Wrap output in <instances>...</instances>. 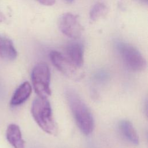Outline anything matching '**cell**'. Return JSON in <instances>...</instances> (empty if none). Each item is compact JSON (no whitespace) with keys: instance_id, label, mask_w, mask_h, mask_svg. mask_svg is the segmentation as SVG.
I'll return each mask as SVG.
<instances>
[{"instance_id":"6da1fadb","label":"cell","mask_w":148,"mask_h":148,"mask_svg":"<svg viewBox=\"0 0 148 148\" xmlns=\"http://www.w3.org/2000/svg\"><path fill=\"white\" fill-rule=\"evenodd\" d=\"M65 95L79 128L84 135H90L94 128V120L90 110L74 90L68 88Z\"/></svg>"},{"instance_id":"7a4b0ae2","label":"cell","mask_w":148,"mask_h":148,"mask_svg":"<svg viewBox=\"0 0 148 148\" xmlns=\"http://www.w3.org/2000/svg\"><path fill=\"white\" fill-rule=\"evenodd\" d=\"M31 114L36 124L43 131L50 135L57 134V125L47 98L39 97L35 99L32 103Z\"/></svg>"},{"instance_id":"3957f363","label":"cell","mask_w":148,"mask_h":148,"mask_svg":"<svg viewBox=\"0 0 148 148\" xmlns=\"http://www.w3.org/2000/svg\"><path fill=\"white\" fill-rule=\"evenodd\" d=\"M31 80L34 89L39 98H47L51 95L50 71L46 63L39 62L34 67Z\"/></svg>"},{"instance_id":"277c9868","label":"cell","mask_w":148,"mask_h":148,"mask_svg":"<svg viewBox=\"0 0 148 148\" xmlns=\"http://www.w3.org/2000/svg\"><path fill=\"white\" fill-rule=\"evenodd\" d=\"M116 47L122 60L129 68L136 72L145 69L146 60L136 47L123 42H118Z\"/></svg>"},{"instance_id":"5b68a950","label":"cell","mask_w":148,"mask_h":148,"mask_svg":"<svg viewBox=\"0 0 148 148\" xmlns=\"http://www.w3.org/2000/svg\"><path fill=\"white\" fill-rule=\"evenodd\" d=\"M50 58L53 65L64 75L69 78L78 80L83 77V74L66 56L57 51L50 53Z\"/></svg>"},{"instance_id":"8992f818","label":"cell","mask_w":148,"mask_h":148,"mask_svg":"<svg viewBox=\"0 0 148 148\" xmlns=\"http://www.w3.org/2000/svg\"><path fill=\"white\" fill-rule=\"evenodd\" d=\"M58 27L64 35L72 39L79 38L83 29L78 16L71 13H64L60 17Z\"/></svg>"},{"instance_id":"52a82bcc","label":"cell","mask_w":148,"mask_h":148,"mask_svg":"<svg viewBox=\"0 0 148 148\" xmlns=\"http://www.w3.org/2000/svg\"><path fill=\"white\" fill-rule=\"evenodd\" d=\"M65 50L66 56L76 66L80 68L83 64L84 50L82 45L76 42L69 43Z\"/></svg>"},{"instance_id":"ba28073f","label":"cell","mask_w":148,"mask_h":148,"mask_svg":"<svg viewBox=\"0 0 148 148\" xmlns=\"http://www.w3.org/2000/svg\"><path fill=\"white\" fill-rule=\"evenodd\" d=\"M6 139L14 148H25L24 140L19 127L14 124H10L6 130Z\"/></svg>"},{"instance_id":"9c48e42d","label":"cell","mask_w":148,"mask_h":148,"mask_svg":"<svg viewBox=\"0 0 148 148\" xmlns=\"http://www.w3.org/2000/svg\"><path fill=\"white\" fill-rule=\"evenodd\" d=\"M32 87L28 82L23 83L16 89L10 101V105L13 106H18L24 103L30 96Z\"/></svg>"},{"instance_id":"30bf717a","label":"cell","mask_w":148,"mask_h":148,"mask_svg":"<svg viewBox=\"0 0 148 148\" xmlns=\"http://www.w3.org/2000/svg\"><path fill=\"white\" fill-rule=\"evenodd\" d=\"M17 51L12 41L9 38L0 35V57L12 61L17 57Z\"/></svg>"},{"instance_id":"8fae6325","label":"cell","mask_w":148,"mask_h":148,"mask_svg":"<svg viewBox=\"0 0 148 148\" xmlns=\"http://www.w3.org/2000/svg\"><path fill=\"white\" fill-rule=\"evenodd\" d=\"M119 128L125 138L134 145L139 144V137L131 122L124 120L119 123Z\"/></svg>"},{"instance_id":"7c38bea8","label":"cell","mask_w":148,"mask_h":148,"mask_svg":"<svg viewBox=\"0 0 148 148\" xmlns=\"http://www.w3.org/2000/svg\"><path fill=\"white\" fill-rule=\"evenodd\" d=\"M108 8L102 2H97L94 4L90 11V18L92 21H95L106 15Z\"/></svg>"},{"instance_id":"4fadbf2b","label":"cell","mask_w":148,"mask_h":148,"mask_svg":"<svg viewBox=\"0 0 148 148\" xmlns=\"http://www.w3.org/2000/svg\"><path fill=\"white\" fill-rule=\"evenodd\" d=\"M39 3L45 6H51L55 3L56 0H36Z\"/></svg>"},{"instance_id":"5bb4252c","label":"cell","mask_w":148,"mask_h":148,"mask_svg":"<svg viewBox=\"0 0 148 148\" xmlns=\"http://www.w3.org/2000/svg\"><path fill=\"white\" fill-rule=\"evenodd\" d=\"M5 20V16L3 14V13L0 10V23H2Z\"/></svg>"},{"instance_id":"9a60e30c","label":"cell","mask_w":148,"mask_h":148,"mask_svg":"<svg viewBox=\"0 0 148 148\" xmlns=\"http://www.w3.org/2000/svg\"><path fill=\"white\" fill-rule=\"evenodd\" d=\"M135 1H136L138 2H140L142 4H145V5H147L148 2V0H135Z\"/></svg>"},{"instance_id":"2e32d148","label":"cell","mask_w":148,"mask_h":148,"mask_svg":"<svg viewBox=\"0 0 148 148\" xmlns=\"http://www.w3.org/2000/svg\"><path fill=\"white\" fill-rule=\"evenodd\" d=\"M66 2H68V3H71V2H72L74 0H65Z\"/></svg>"}]
</instances>
